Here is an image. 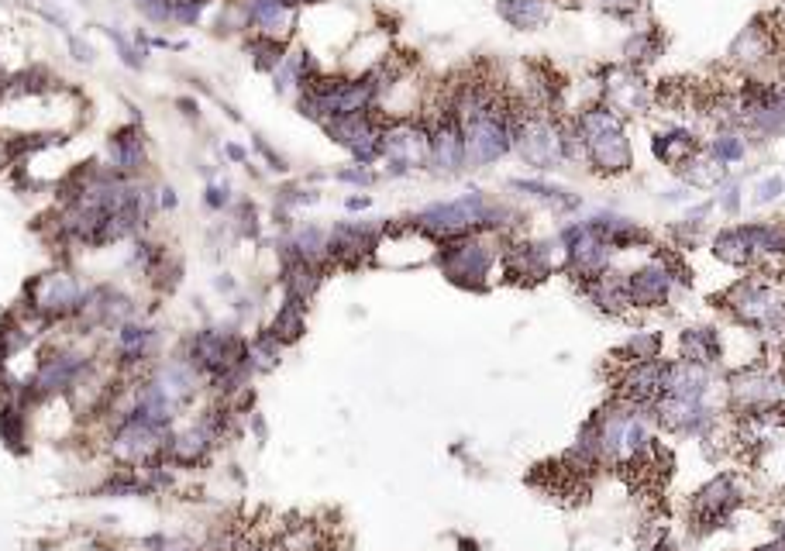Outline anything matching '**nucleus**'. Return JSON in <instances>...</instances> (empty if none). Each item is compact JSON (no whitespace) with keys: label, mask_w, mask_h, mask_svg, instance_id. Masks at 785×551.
<instances>
[{"label":"nucleus","mask_w":785,"mask_h":551,"mask_svg":"<svg viewBox=\"0 0 785 551\" xmlns=\"http://www.w3.org/2000/svg\"><path fill=\"white\" fill-rule=\"evenodd\" d=\"M720 307L734 317L737 324L751 328L758 338L779 341L785 348V290L772 276H748L734 283L720 297Z\"/></svg>","instance_id":"1"},{"label":"nucleus","mask_w":785,"mask_h":551,"mask_svg":"<svg viewBox=\"0 0 785 551\" xmlns=\"http://www.w3.org/2000/svg\"><path fill=\"white\" fill-rule=\"evenodd\" d=\"M582 142H586V162L603 176H617L631 169V142H627L624 121L613 107L593 104L575 118Z\"/></svg>","instance_id":"2"},{"label":"nucleus","mask_w":785,"mask_h":551,"mask_svg":"<svg viewBox=\"0 0 785 551\" xmlns=\"http://www.w3.org/2000/svg\"><path fill=\"white\" fill-rule=\"evenodd\" d=\"M376 93H379L376 76H362V80H317L303 90L300 114L321 124L352 118V114H369V107L376 104Z\"/></svg>","instance_id":"3"},{"label":"nucleus","mask_w":785,"mask_h":551,"mask_svg":"<svg viewBox=\"0 0 785 551\" xmlns=\"http://www.w3.org/2000/svg\"><path fill=\"white\" fill-rule=\"evenodd\" d=\"M500 217L503 211L489 204L483 193H465V197L448 200V204L424 207L414 217V228L438 238V242H452V238H465L479 228H493V224H500Z\"/></svg>","instance_id":"4"},{"label":"nucleus","mask_w":785,"mask_h":551,"mask_svg":"<svg viewBox=\"0 0 785 551\" xmlns=\"http://www.w3.org/2000/svg\"><path fill=\"white\" fill-rule=\"evenodd\" d=\"M727 407L734 417L785 410V372L768 366H744L727 376Z\"/></svg>","instance_id":"5"},{"label":"nucleus","mask_w":785,"mask_h":551,"mask_svg":"<svg viewBox=\"0 0 785 551\" xmlns=\"http://www.w3.org/2000/svg\"><path fill=\"white\" fill-rule=\"evenodd\" d=\"M438 266L448 276V283L462 286V290H486L489 273L496 266V248L476 235L452 238L441 245Z\"/></svg>","instance_id":"6"},{"label":"nucleus","mask_w":785,"mask_h":551,"mask_svg":"<svg viewBox=\"0 0 785 551\" xmlns=\"http://www.w3.org/2000/svg\"><path fill=\"white\" fill-rule=\"evenodd\" d=\"M90 372V359L76 348H56L38 362L35 376L21 390V403H38L59 397V393H73V386Z\"/></svg>","instance_id":"7"},{"label":"nucleus","mask_w":785,"mask_h":551,"mask_svg":"<svg viewBox=\"0 0 785 551\" xmlns=\"http://www.w3.org/2000/svg\"><path fill=\"white\" fill-rule=\"evenodd\" d=\"M186 362L200 372V376H224L228 369H238L248 362V345L235 331H221V328H204L197 331L190 341H186Z\"/></svg>","instance_id":"8"},{"label":"nucleus","mask_w":785,"mask_h":551,"mask_svg":"<svg viewBox=\"0 0 785 551\" xmlns=\"http://www.w3.org/2000/svg\"><path fill=\"white\" fill-rule=\"evenodd\" d=\"M562 248H565V269H569V276L579 279L582 286L593 283L596 276H603L606 269H610L613 245L606 242L589 221L569 224V228L562 231Z\"/></svg>","instance_id":"9"},{"label":"nucleus","mask_w":785,"mask_h":551,"mask_svg":"<svg viewBox=\"0 0 785 551\" xmlns=\"http://www.w3.org/2000/svg\"><path fill=\"white\" fill-rule=\"evenodd\" d=\"M514 145L531 166L551 169L555 162H562V124H555L538 107L514 111Z\"/></svg>","instance_id":"10"},{"label":"nucleus","mask_w":785,"mask_h":551,"mask_svg":"<svg viewBox=\"0 0 785 551\" xmlns=\"http://www.w3.org/2000/svg\"><path fill=\"white\" fill-rule=\"evenodd\" d=\"M741 500H744L741 479H737L734 472H720V476H713L710 483L693 496V514H689L693 517V527L699 534L717 531V527H724L730 521V514L741 507Z\"/></svg>","instance_id":"11"},{"label":"nucleus","mask_w":785,"mask_h":551,"mask_svg":"<svg viewBox=\"0 0 785 551\" xmlns=\"http://www.w3.org/2000/svg\"><path fill=\"white\" fill-rule=\"evenodd\" d=\"M31 304L28 310H35L38 317H45L49 324L66 321V317H76L83 307V290L69 273H45L38 276L35 283L28 286Z\"/></svg>","instance_id":"12"},{"label":"nucleus","mask_w":785,"mask_h":551,"mask_svg":"<svg viewBox=\"0 0 785 551\" xmlns=\"http://www.w3.org/2000/svg\"><path fill=\"white\" fill-rule=\"evenodd\" d=\"M383 159L393 176L421 169L424 162H431V131H424L414 121H400L383 128Z\"/></svg>","instance_id":"13"},{"label":"nucleus","mask_w":785,"mask_h":551,"mask_svg":"<svg viewBox=\"0 0 785 551\" xmlns=\"http://www.w3.org/2000/svg\"><path fill=\"white\" fill-rule=\"evenodd\" d=\"M675 283H679V269L672 266V259L655 255V259L644 262L641 269H634V273L627 276V286H631V307H641V310L665 307L675 293Z\"/></svg>","instance_id":"14"},{"label":"nucleus","mask_w":785,"mask_h":551,"mask_svg":"<svg viewBox=\"0 0 785 551\" xmlns=\"http://www.w3.org/2000/svg\"><path fill=\"white\" fill-rule=\"evenodd\" d=\"M668 366H672V362H665V359L627 362V366L620 369L617 383H613V390H617V400L648 403V407H655V403L665 397Z\"/></svg>","instance_id":"15"},{"label":"nucleus","mask_w":785,"mask_h":551,"mask_svg":"<svg viewBox=\"0 0 785 551\" xmlns=\"http://www.w3.org/2000/svg\"><path fill=\"white\" fill-rule=\"evenodd\" d=\"M324 128H328V135L334 138V142L345 145V149L352 152L362 166H369V162H376L379 155H383V128H379L369 114L338 118V121L324 124Z\"/></svg>","instance_id":"16"},{"label":"nucleus","mask_w":785,"mask_h":551,"mask_svg":"<svg viewBox=\"0 0 785 551\" xmlns=\"http://www.w3.org/2000/svg\"><path fill=\"white\" fill-rule=\"evenodd\" d=\"M655 424L668 434H699L706 438L713 428V410L703 400H682V397H662L655 403Z\"/></svg>","instance_id":"17"},{"label":"nucleus","mask_w":785,"mask_h":551,"mask_svg":"<svg viewBox=\"0 0 785 551\" xmlns=\"http://www.w3.org/2000/svg\"><path fill=\"white\" fill-rule=\"evenodd\" d=\"M131 304L124 293H118L114 286H93V290L83 293V307H80V321L83 328L93 331V328H121V324L131 321Z\"/></svg>","instance_id":"18"},{"label":"nucleus","mask_w":785,"mask_h":551,"mask_svg":"<svg viewBox=\"0 0 785 551\" xmlns=\"http://www.w3.org/2000/svg\"><path fill=\"white\" fill-rule=\"evenodd\" d=\"M603 93H606V107H613L617 114H641L651 100V87L644 83V76L634 66L610 69Z\"/></svg>","instance_id":"19"},{"label":"nucleus","mask_w":785,"mask_h":551,"mask_svg":"<svg viewBox=\"0 0 785 551\" xmlns=\"http://www.w3.org/2000/svg\"><path fill=\"white\" fill-rule=\"evenodd\" d=\"M217 441H221V434L207 424V417H200V421L190 424V428L169 434L166 459L173 465H200V462H207V455L214 452Z\"/></svg>","instance_id":"20"},{"label":"nucleus","mask_w":785,"mask_h":551,"mask_svg":"<svg viewBox=\"0 0 785 551\" xmlns=\"http://www.w3.org/2000/svg\"><path fill=\"white\" fill-rule=\"evenodd\" d=\"M372 248H376V228H369V224H338L328 235V259L348 269L362 266Z\"/></svg>","instance_id":"21"},{"label":"nucleus","mask_w":785,"mask_h":551,"mask_svg":"<svg viewBox=\"0 0 785 551\" xmlns=\"http://www.w3.org/2000/svg\"><path fill=\"white\" fill-rule=\"evenodd\" d=\"M503 269L514 283H544L551 276V248L538 242H517L503 252Z\"/></svg>","instance_id":"22"},{"label":"nucleus","mask_w":785,"mask_h":551,"mask_svg":"<svg viewBox=\"0 0 785 551\" xmlns=\"http://www.w3.org/2000/svg\"><path fill=\"white\" fill-rule=\"evenodd\" d=\"M431 162L441 173H458L465 166V128L455 111H448L431 131Z\"/></svg>","instance_id":"23"},{"label":"nucleus","mask_w":785,"mask_h":551,"mask_svg":"<svg viewBox=\"0 0 785 551\" xmlns=\"http://www.w3.org/2000/svg\"><path fill=\"white\" fill-rule=\"evenodd\" d=\"M297 4H303V0H248L245 14L259 28V35L283 42L293 25H297Z\"/></svg>","instance_id":"24"},{"label":"nucleus","mask_w":785,"mask_h":551,"mask_svg":"<svg viewBox=\"0 0 785 551\" xmlns=\"http://www.w3.org/2000/svg\"><path fill=\"white\" fill-rule=\"evenodd\" d=\"M713 386V372L710 366H699V362H672L668 366V386L665 397H682V400H706Z\"/></svg>","instance_id":"25"},{"label":"nucleus","mask_w":785,"mask_h":551,"mask_svg":"<svg viewBox=\"0 0 785 551\" xmlns=\"http://www.w3.org/2000/svg\"><path fill=\"white\" fill-rule=\"evenodd\" d=\"M586 290V297L593 300L596 310H603V314H627L631 310V286H627V276L624 273H613V269H606L603 276H596L593 283L582 286Z\"/></svg>","instance_id":"26"},{"label":"nucleus","mask_w":785,"mask_h":551,"mask_svg":"<svg viewBox=\"0 0 785 551\" xmlns=\"http://www.w3.org/2000/svg\"><path fill=\"white\" fill-rule=\"evenodd\" d=\"M772 52H775V42H772V31L765 28V21H751V25L734 38V45H730V59H734L741 69L761 66Z\"/></svg>","instance_id":"27"},{"label":"nucleus","mask_w":785,"mask_h":551,"mask_svg":"<svg viewBox=\"0 0 785 551\" xmlns=\"http://www.w3.org/2000/svg\"><path fill=\"white\" fill-rule=\"evenodd\" d=\"M679 359L713 369L724 359V338H720L717 328H686L679 335Z\"/></svg>","instance_id":"28"},{"label":"nucleus","mask_w":785,"mask_h":551,"mask_svg":"<svg viewBox=\"0 0 785 551\" xmlns=\"http://www.w3.org/2000/svg\"><path fill=\"white\" fill-rule=\"evenodd\" d=\"M107 155H111V169H114V173H135V169H142L145 166L142 128L128 124V128L114 131L111 142H107Z\"/></svg>","instance_id":"29"},{"label":"nucleus","mask_w":785,"mask_h":551,"mask_svg":"<svg viewBox=\"0 0 785 551\" xmlns=\"http://www.w3.org/2000/svg\"><path fill=\"white\" fill-rule=\"evenodd\" d=\"M713 255L734 269H758V255H755V245H751L748 224H744V228L720 231V235L713 238Z\"/></svg>","instance_id":"30"},{"label":"nucleus","mask_w":785,"mask_h":551,"mask_svg":"<svg viewBox=\"0 0 785 551\" xmlns=\"http://www.w3.org/2000/svg\"><path fill=\"white\" fill-rule=\"evenodd\" d=\"M751 459H755L761 483L785 500V431L775 434L772 441H765L758 452H751Z\"/></svg>","instance_id":"31"},{"label":"nucleus","mask_w":785,"mask_h":551,"mask_svg":"<svg viewBox=\"0 0 785 551\" xmlns=\"http://www.w3.org/2000/svg\"><path fill=\"white\" fill-rule=\"evenodd\" d=\"M321 279H324L321 266H314V262H300V259L283 262V293L293 304L307 307L310 297L317 293V286H321Z\"/></svg>","instance_id":"32"},{"label":"nucleus","mask_w":785,"mask_h":551,"mask_svg":"<svg viewBox=\"0 0 785 551\" xmlns=\"http://www.w3.org/2000/svg\"><path fill=\"white\" fill-rule=\"evenodd\" d=\"M279 255L286 259H300V262H314V266H321V259L328 255V235L317 228H300L293 231V235H286L283 242H279Z\"/></svg>","instance_id":"33"},{"label":"nucleus","mask_w":785,"mask_h":551,"mask_svg":"<svg viewBox=\"0 0 785 551\" xmlns=\"http://www.w3.org/2000/svg\"><path fill=\"white\" fill-rule=\"evenodd\" d=\"M593 224L596 231L610 242L613 248H634V245H648L651 242V235L644 228H637L634 221H627V217H617V214H600V217H593Z\"/></svg>","instance_id":"34"},{"label":"nucleus","mask_w":785,"mask_h":551,"mask_svg":"<svg viewBox=\"0 0 785 551\" xmlns=\"http://www.w3.org/2000/svg\"><path fill=\"white\" fill-rule=\"evenodd\" d=\"M155 345V331L149 324H121L118 328V359L121 366H138V362L149 355V348Z\"/></svg>","instance_id":"35"},{"label":"nucleus","mask_w":785,"mask_h":551,"mask_svg":"<svg viewBox=\"0 0 785 551\" xmlns=\"http://www.w3.org/2000/svg\"><path fill=\"white\" fill-rule=\"evenodd\" d=\"M496 11H500V18L507 21V25H514L520 31H534L548 21L544 0H500Z\"/></svg>","instance_id":"36"},{"label":"nucleus","mask_w":785,"mask_h":551,"mask_svg":"<svg viewBox=\"0 0 785 551\" xmlns=\"http://www.w3.org/2000/svg\"><path fill=\"white\" fill-rule=\"evenodd\" d=\"M655 155L668 166L679 169L682 162H689L693 155H699V142L689 131H668V135H658L655 138Z\"/></svg>","instance_id":"37"},{"label":"nucleus","mask_w":785,"mask_h":551,"mask_svg":"<svg viewBox=\"0 0 785 551\" xmlns=\"http://www.w3.org/2000/svg\"><path fill=\"white\" fill-rule=\"evenodd\" d=\"M303 310H307V307H300V304H293V300H286V304L279 307V314L272 317L269 335L276 338L279 345H293V341L303 335V328H307V317H303Z\"/></svg>","instance_id":"38"},{"label":"nucleus","mask_w":785,"mask_h":551,"mask_svg":"<svg viewBox=\"0 0 785 551\" xmlns=\"http://www.w3.org/2000/svg\"><path fill=\"white\" fill-rule=\"evenodd\" d=\"M682 180L689 186H696V190H710V186L724 183V162H717L710 155V159H703V155H693L689 162H682Z\"/></svg>","instance_id":"39"},{"label":"nucleus","mask_w":785,"mask_h":551,"mask_svg":"<svg viewBox=\"0 0 785 551\" xmlns=\"http://www.w3.org/2000/svg\"><path fill=\"white\" fill-rule=\"evenodd\" d=\"M658 348H662V335L658 331H637L620 345V362H644V359H658Z\"/></svg>","instance_id":"40"},{"label":"nucleus","mask_w":785,"mask_h":551,"mask_svg":"<svg viewBox=\"0 0 785 551\" xmlns=\"http://www.w3.org/2000/svg\"><path fill=\"white\" fill-rule=\"evenodd\" d=\"M514 186H517V190H524V193H531V197L544 200V204L562 207V211H572V207H579V197H575V193H569V190H562V186L538 183V180H517Z\"/></svg>","instance_id":"41"},{"label":"nucleus","mask_w":785,"mask_h":551,"mask_svg":"<svg viewBox=\"0 0 785 551\" xmlns=\"http://www.w3.org/2000/svg\"><path fill=\"white\" fill-rule=\"evenodd\" d=\"M658 52H662V38H658L655 31H637V35H631L624 42V59L631 62V66L658 59Z\"/></svg>","instance_id":"42"},{"label":"nucleus","mask_w":785,"mask_h":551,"mask_svg":"<svg viewBox=\"0 0 785 551\" xmlns=\"http://www.w3.org/2000/svg\"><path fill=\"white\" fill-rule=\"evenodd\" d=\"M279 352H283V345H279L276 338L269 335H259L248 345V366H252V372H269V369H276V362H279Z\"/></svg>","instance_id":"43"},{"label":"nucleus","mask_w":785,"mask_h":551,"mask_svg":"<svg viewBox=\"0 0 785 551\" xmlns=\"http://www.w3.org/2000/svg\"><path fill=\"white\" fill-rule=\"evenodd\" d=\"M0 434L14 452H25V414H21V403H7L4 414H0Z\"/></svg>","instance_id":"44"},{"label":"nucleus","mask_w":785,"mask_h":551,"mask_svg":"<svg viewBox=\"0 0 785 551\" xmlns=\"http://www.w3.org/2000/svg\"><path fill=\"white\" fill-rule=\"evenodd\" d=\"M248 52L255 56V66H259V69H276L279 62L286 59L283 42H279V38H266V35L255 38V42L248 45Z\"/></svg>","instance_id":"45"},{"label":"nucleus","mask_w":785,"mask_h":551,"mask_svg":"<svg viewBox=\"0 0 785 551\" xmlns=\"http://www.w3.org/2000/svg\"><path fill=\"white\" fill-rule=\"evenodd\" d=\"M710 155L717 162H741L744 159V138L737 131H724L710 142Z\"/></svg>","instance_id":"46"},{"label":"nucleus","mask_w":785,"mask_h":551,"mask_svg":"<svg viewBox=\"0 0 785 551\" xmlns=\"http://www.w3.org/2000/svg\"><path fill=\"white\" fill-rule=\"evenodd\" d=\"M782 190H785L782 176H768V180H761V183L755 186V200H758V204H772V200L779 197Z\"/></svg>","instance_id":"47"},{"label":"nucleus","mask_w":785,"mask_h":551,"mask_svg":"<svg viewBox=\"0 0 785 551\" xmlns=\"http://www.w3.org/2000/svg\"><path fill=\"white\" fill-rule=\"evenodd\" d=\"M600 4H603V11L617 14V18H631L634 11L644 7V0H600Z\"/></svg>","instance_id":"48"},{"label":"nucleus","mask_w":785,"mask_h":551,"mask_svg":"<svg viewBox=\"0 0 785 551\" xmlns=\"http://www.w3.org/2000/svg\"><path fill=\"white\" fill-rule=\"evenodd\" d=\"M107 35H111V42L118 45L121 49V59L128 62V66H142V59H138V52H135V45L128 42V38L121 35V31H114V28H107Z\"/></svg>","instance_id":"49"},{"label":"nucleus","mask_w":785,"mask_h":551,"mask_svg":"<svg viewBox=\"0 0 785 551\" xmlns=\"http://www.w3.org/2000/svg\"><path fill=\"white\" fill-rule=\"evenodd\" d=\"M338 180H345V183H355V186H369L376 176L369 173V169H345V173H338Z\"/></svg>","instance_id":"50"},{"label":"nucleus","mask_w":785,"mask_h":551,"mask_svg":"<svg viewBox=\"0 0 785 551\" xmlns=\"http://www.w3.org/2000/svg\"><path fill=\"white\" fill-rule=\"evenodd\" d=\"M207 204H211L214 211H221V207L228 204V186H211V190H207Z\"/></svg>","instance_id":"51"},{"label":"nucleus","mask_w":785,"mask_h":551,"mask_svg":"<svg viewBox=\"0 0 785 551\" xmlns=\"http://www.w3.org/2000/svg\"><path fill=\"white\" fill-rule=\"evenodd\" d=\"M737 207H741V197H737V186H730V190L724 193V211H727V214H734Z\"/></svg>","instance_id":"52"},{"label":"nucleus","mask_w":785,"mask_h":551,"mask_svg":"<svg viewBox=\"0 0 785 551\" xmlns=\"http://www.w3.org/2000/svg\"><path fill=\"white\" fill-rule=\"evenodd\" d=\"M69 45H73V52H76V59H83V62H90V59H93V49H90V45H83V42H76V38H73V42H69Z\"/></svg>","instance_id":"53"},{"label":"nucleus","mask_w":785,"mask_h":551,"mask_svg":"<svg viewBox=\"0 0 785 551\" xmlns=\"http://www.w3.org/2000/svg\"><path fill=\"white\" fill-rule=\"evenodd\" d=\"M162 197H159V207H176V193L173 190H159Z\"/></svg>","instance_id":"54"},{"label":"nucleus","mask_w":785,"mask_h":551,"mask_svg":"<svg viewBox=\"0 0 785 551\" xmlns=\"http://www.w3.org/2000/svg\"><path fill=\"white\" fill-rule=\"evenodd\" d=\"M369 207V197H352L348 200V211H365Z\"/></svg>","instance_id":"55"},{"label":"nucleus","mask_w":785,"mask_h":551,"mask_svg":"<svg viewBox=\"0 0 785 551\" xmlns=\"http://www.w3.org/2000/svg\"><path fill=\"white\" fill-rule=\"evenodd\" d=\"M755 551H785V538H775L772 545H761V548H755Z\"/></svg>","instance_id":"56"},{"label":"nucleus","mask_w":785,"mask_h":551,"mask_svg":"<svg viewBox=\"0 0 785 551\" xmlns=\"http://www.w3.org/2000/svg\"><path fill=\"white\" fill-rule=\"evenodd\" d=\"M228 155H231V159H238V162H242V159H245V152H242V149H238V145H228Z\"/></svg>","instance_id":"57"},{"label":"nucleus","mask_w":785,"mask_h":551,"mask_svg":"<svg viewBox=\"0 0 785 551\" xmlns=\"http://www.w3.org/2000/svg\"><path fill=\"white\" fill-rule=\"evenodd\" d=\"M775 527H779V538H785V510H782V517L775 521Z\"/></svg>","instance_id":"58"}]
</instances>
